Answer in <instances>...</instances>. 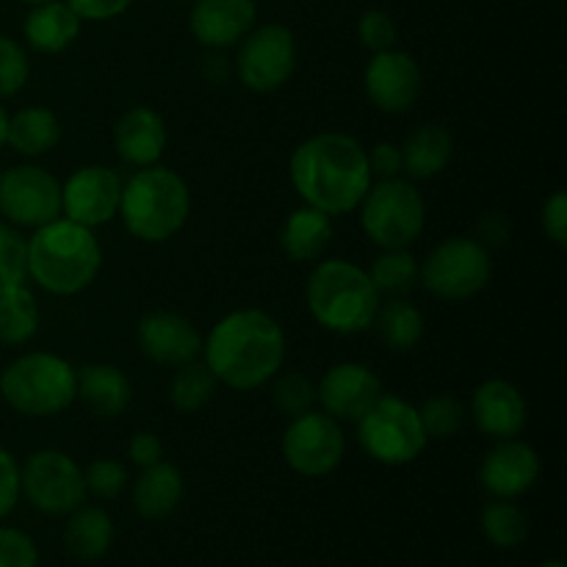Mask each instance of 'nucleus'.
<instances>
[{"label":"nucleus","instance_id":"nucleus-1","mask_svg":"<svg viewBox=\"0 0 567 567\" xmlns=\"http://www.w3.org/2000/svg\"><path fill=\"white\" fill-rule=\"evenodd\" d=\"M291 181L310 208L327 216L347 214L371 188L369 153L347 133H319L293 153Z\"/></svg>","mask_w":567,"mask_h":567},{"label":"nucleus","instance_id":"nucleus-2","mask_svg":"<svg viewBox=\"0 0 567 567\" xmlns=\"http://www.w3.org/2000/svg\"><path fill=\"white\" fill-rule=\"evenodd\" d=\"M286 336L264 310L225 316L205 343V363L214 377L236 391H252L280 371Z\"/></svg>","mask_w":567,"mask_h":567},{"label":"nucleus","instance_id":"nucleus-3","mask_svg":"<svg viewBox=\"0 0 567 567\" xmlns=\"http://www.w3.org/2000/svg\"><path fill=\"white\" fill-rule=\"evenodd\" d=\"M103 252L94 238L92 227H83L72 219H53L37 227L31 241L25 244L28 275L50 293L72 297L83 291L97 277Z\"/></svg>","mask_w":567,"mask_h":567},{"label":"nucleus","instance_id":"nucleus-4","mask_svg":"<svg viewBox=\"0 0 567 567\" xmlns=\"http://www.w3.org/2000/svg\"><path fill=\"white\" fill-rule=\"evenodd\" d=\"M192 194L177 172L164 166H144L122 186L120 214L127 230L150 244L175 236L188 219Z\"/></svg>","mask_w":567,"mask_h":567},{"label":"nucleus","instance_id":"nucleus-5","mask_svg":"<svg viewBox=\"0 0 567 567\" xmlns=\"http://www.w3.org/2000/svg\"><path fill=\"white\" fill-rule=\"evenodd\" d=\"M308 305L313 319L332 332L365 330L380 310V291L369 271L347 260H324L316 266L308 282Z\"/></svg>","mask_w":567,"mask_h":567},{"label":"nucleus","instance_id":"nucleus-6","mask_svg":"<svg viewBox=\"0 0 567 567\" xmlns=\"http://www.w3.org/2000/svg\"><path fill=\"white\" fill-rule=\"evenodd\" d=\"M0 393L22 415H55L78 399V377L59 354L33 352L0 377Z\"/></svg>","mask_w":567,"mask_h":567},{"label":"nucleus","instance_id":"nucleus-7","mask_svg":"<svg viewBox=\"0 0 567 567\" xmlns=\"http://www.w3.org/2000/svg\"><path fill=\"white\" fill-rule=\"evenodd\" d=\"M426 208L419 188L399 177L377 183L363 197V230L377 247L404 249L424 230Z\"/></svg>","mask_w":567,"mask_h":567},{"label":"nucleus","instance_id":"nucleus-8","mask_svg":"<svg viewBox=\"0 0 567 567\" xmlns=\"http://www.w3.org/2000/svg\"><path fill=\"white\" fill-rule=\"evenodd\" d=\"M360 443L385 465L413 463L426 446V432L413 404L399 396H380L374 408L358 421Z\"/></svg>","mask_w":567,"mask_h":567},{"label":"nucleus","instance_id":"nucleus-9","mask_svg":"<svg viewBox=\"0 0 567 567\" xmlns=\"http://www.w3.org/2000/svg\"><path fill=\"white\" fill-rule=\"evenodd\" d=\"M493 266L485 244L474 238H449L432 249L421 277L432 293L443 299H468L491 282Z\"/></svg>","mask_w":567,"mask_h":567},{"label":"nucleus","instance_id":"nucleus-10","mask_svg":"<svg viewBox=\"0 0 567 567\" xmlns=\"http://www.w3.org/2000/svg\"><path fill=\"white\" fill-rule=\"evenodd\" d=\"M20 493L48 515H70L86 498V480L75 460L64 452H37L20 471Z\"/></svg>","mask_w":567,"mask_h":567},{"label":"nucleus","instance_id":"nucleus-11","mask_svg":"<svg viewBox=\"0 0 567 567\" xmlns=\"http://www.w3.org/2000/svg\"><path fill=\"white\" fill-rule=\"evenodd\" d=\"M297 66V39L286 25H260L244 37L238 78L252 92H275Z\"/></svg>","mask_w":567,"mask_h":567},{"label":"nucleus","instance_id":"nucleus-12","mask_svg":"<svg viewBox=\"0 0 567 567\" xmlns=\"http://www.w3.org/2000/svg\"><path fill=\"white\" fill-rule=\"evenodd\" d=\"M343 430L338 419L324 413H302L282 435V457L297 474L324 476L343 460Z\"/></svg>","mask_w":567,"mask_h":567},{"label":"nucleus","instance_id":"nucleus-13","mask_svg":"<svg viewBox=\"0 0 567 567\" xmlns=\"http://www.w3.org/2000/svg\"><path fill=\"white\" fill-rule=\"evenodd\" d=\"M0 210L9 221L25 227H42L59 219V181L39 166H14L0 177Z\"/></svg>","mask_w":567,"mask_h":567},{"label":"nucleus","instance_id":"nucleus-14","mask_svg":"<svg viewBox=\"0 0 567 567\" xmlns=\"http://www.w3.org/2000/svg\"><path fill=\"white\" fill-rule=\"evenodd\" d=\"M120 199V175L105 166H83L61 186V210L66 219L83 227H97L114 219Z\"/></svg>","mask_w":567,"mask_h":567},{"label":"nucleus","instance_id":"nucleus-15","mask_svg":"<svg viewBox=\"0 0 567 567\" xmlns=\"http://www.w3.org/2000/svg\"><path fill=\"white\" fill-rule=\"evenodd\" d=\"M365 92L380 111H408L421 92V70L413 55L393 48L374 53L365 66Z\"/></svg>","mask_w":567,"mask_h":567},{"label":"nucleus","instance_id":"nucleus-16","mask_svg":"<svg viewBox=\"0 0 567 567\" xmlns=\"http://www.w3.org/2000/svg\"><path fill=\"white\" fill-rule=\"evenodd\" d=\"M382 396V385L371 369L360 363H341L324 374L319 385V399L327 415L341 421H360L377 399Z\"/></svg>","mask_w":567,"mask_h":567},{"label":"nucleus","instance_id":"nucleus-17","mask_svg":"<svg viewBox=\"0 0 567 567\" xmlns=\"http://www.w3.org/2000/svg\"><path fill=\"white\" fill-rule=\"evenodd\" d=\"M138 347L155 363L181 369V365L197 360V354L203 352V338L188 319L161 310V313H150L142 319Z\"/></svg>","mask_w":567,"mask_h":567},{"label":"nucleus","instance_id":"nucleus-18","mask_svg":"<svg viewBox=\"0 0 567 567\" xmlns=\"http://www.w3.org/2000/svg\"><path fill=\"white\" fill-rule=\"evenodd\" d=\"M255 20V0H197L192 9V33L205 48H230L252 31Z\"/></svg>","mask_w":567,"mask_h":567},{"label":"nucleus","instance_id":"nucleus-19","mask_svg":"<svg viewBox=\"0 0 567 567\" xmlns=\"http://www.w3.org/2000/svg\"><path fill=\"white\" fill-rule=\"evenodd\" d=\"M540 474V460L535 449L520 441H504L485 457L480 480L493 496L515 498L529 491Z\"/></svg>","mask_w":567,"mask_h":567},{"label":"nucleus","instance_id":"nucleus-20","mask_svg":"<svg viewBox=\"0 0 567 567\" xmlns=\"http://www.w3.org/2000/svg\"><path fill=\"white\" fill-rule=\"evenodd\" d=\"M474 421L485 435L509 441L526 424V402L515 385L504 380H491L476 388Z\"/></svg>","mask_w":567,"mask_h":567},{"label":"nucleus","instance_id":"nucleus-21","mask_svg":"<svg viewBox=\"0 0 567 567\" xmlns=\"http://www.w3.org/2000/svg\"><path fill=\"white\" fill-rule=\"evenodd\" d=\"M166 125L153 109L125 111L114 127V144L122 158L133 166H153L166 150Z\"/></svg>","mask_w":567,"mask_h":567},{"label":"nucleus","instance_id":"nucleus-22","mask_svg":"<svg viewBox=\"0 0 567 567\" xmlns=\"http://www.w3.org/2000/svg\"><path fill=\"white\" fill-rule=\"evenodd\" d=\"M78 377V396L100 419H116L131 404V382L116 365L89 363Z\"/></svg>","mask_w":567,"mask_h":567},{"label":"nucleus","instance_id":"nucleus-23","mask_svg":"<svg viewBox=\"0 0 567 567\" xmlns=\"http://www.w3.org/2000/svg\"><path fill=\"white\" fill-rule=\"evenodd\" d=\"M78 33H81V17L66 0L33 6L25 20V39L39 53H61L75 42Z\"/></svg>","mask_w":567,"mask_h":567},{"label":"nucleus","instance_id":"nucleus-24","mask_svg":"<svg viewBox=\"0 0 567 567\" xmlns=\"http://www.w3.org/2000/svg\"><path fill=\"white\" fill-rule=\"evenodd\" d=\"M183 498V476L175 465L155 463L142 471L133 491L136 513L147 520H161L175 513Z\"/></svg>","mask_w":567,"mask_h":567},{"label":"nucleus","instance_id":"nucleus-25","mask_svg":"<svg viewBox=\"0 0 567 567\" xmlns=\"http://www.w3.org/2000/svg\"><path fill=\"white\" fill-rule=\"evenodd\" d=\"M332 221L330 216L316 208H299L288 216L282 227V249L293 260H319L324 249L330 247Z\"/></svg>","mask_w":567,"mask_h":567},{"label":"nucleus","instance_id":"nucleus-26","mask_svg":"<svg viewBox=\"0 0 567 567\" xmlns=\"http://www.w3.org/2000/svg\"><path fill=\"white\" fill-rule=\"evenodd\" d=\"M59 116L50 109H39V105L17 111L9 120V133H6V144H11L20 155H44L59 144Z\"/></svg>","mask_w":567,"mask_h":567},{"label":"nucleus","instance_id":"nucleus-27","mask_svg":"<svg viewBox=\"0 0 567 567\" xmlns=\"http://www.w3.org/2000/svg\"><path fill=\"white\" fill-rule=\"evenodd\" d=\"M452 136L441 125H424L402 147V169L413 177H432L452 161Z\"/></svg>","mask_w":567,"mask_h":567},{"label":"nucleus","instance_id":"nucleus-28","mask_svg":"<svg viewBox=\"0 0 567 567\" xmlns=\"http://www.w3.org/2000/svg\"><path fill=\"white\" fill-rule=\"evenodd\" d=\"M111 540H114V524H111V518L103 509L78 507L72 513L64 532V543L72 557L94 563V559H100L109 551Z\"/></svg>","mask_w":567,"mask_h":567},{"label":"nucleus","instance_id":"nucleus-29","mask_svg":"<svg viewBox=\"0 0 567 567\" xmlns=\"http://www.w3.org/2000/svg\"><path fill=\"white\" fill-rule=\"evenodd\" d=\"M39 327V305L22 282L0 288V343H25Z\"/></svg>","mask_w":567,"mask_h":567},{"label":"nucleus","instance_id":"nucleus-30","mask_svg":"<svg viewBox=\"0 0 567 567\" xmlns=\"http://www.w3.org/2000/svg\"><path fill=\"white\" fill-rule=\"evenodd\" d=\"M374 321L380 324L382 341L396 352H408L419 343L424 332V316L408 299H391L388 305H380Z\"/></svg>","mask_w":567,"mask_h":567},{"label":"nucleus","instance_id":"nucleus-31","mask_svg":"<svg viewBox=\"0 0 567 567\" xmlns=\"http://www.w3.org/2000/svg\"><path fill=\"white\" fill-rule=\"evenodd\" d=\"M216 382L219 380H216L214 371L208 369V363H197V360H192V363L181 365L177 374L172 377L169 396L177 410L194 413V410L205 408V404L214 399Z\"/></svg>","mask_w":567,"mask_h":567},{"label":"nucleus","instance_id":"nucleus-32","mask_svg":"<svg viewBox=\"0 0 567 567\" xmlns=\"http://www.w3.org/2000/svg\"><path fill=\"white\" fill-rule=\"evenodd\" d=\"M482 529H485L487 540L498 548L520 546L526 540V535H529L526 515L515 504H509L507 498H502L496 504H487L485 513H482Z\"/></svg>","mask_w":567,"mask_h":567},{"label":"nucleus","instance_id":"nucleus-33","mask_svg":"<svg viewBox=\"0 0 567 567\" xmlns=\"http://www.w3.org/2000/svg\"><path fill=\"white\" fill-rule=\"evenodd\" d=\"M415 275H419V266H415V258L404 249H388L382 258H377V264L371 266V282L380 293H391V297H399V293H408L413 288Z\"/></svg>","mask_w":567,"mask_h":567},{"label":"nucleus","instance_id":"nucleus-34","mask_svg":"<svg viewBox=\"0 0 567 567\" xmlns=\"http://www.w3.org/2000/svg\"><path fill=\"white\" fill-rule=\"evenodd\" d=\"M421 424H424L426 437H452L454 432L463 424V408L454 396L443 393L426 402V408L421 410Z\"/></svg>","mask_w":567,"mask_h":567},{"label":"nucleus","instance_id":"nucleus-35","mask_svg":"<svg viewBox=\"0 0 567 567\" xmlns=\"http://www.w3.org/2000/svg\"><path fill=\"white\" fill-rule=\"evenodd\" d=\"M28 55L14 39L0 37V97H11L20 92L28 81Z\"/></svg>","mask_w":567,"mask_h":567},{"label":"nucleus","instance_id":"nucleus-36","mask_svg":"<svg viewBox=\"0 0 567 567\" xmlns=\"http://www.w3.org/2000/svg\"><path fill=\"white\" fill-rule=\"evenodd\" d=\"M25 241L11 227L0 225V288L25 280Z\"/></svg>","mask_w":567,"mask_h":567},{"label":"nucleus","instance_id":"nucleus-37","mask_svg":"<svg viewBox=\"0 0 567 567\" xmlns=\"http://www.w3.org/2000/svg\"><path fill=\"white\" fill-rule=\"evenodd\" d=\"M313 399H316V391H313V385H310L308 377L286 374L277 380V385H275L277 408L286 410V413L293 415V419L302 413H308L310 404H313Z\"/></svg>","mask_w":567,"mask_h":567},{"label":"nucleus","instance_id":"nucleus-38","mask_svg":"<svg viewBox=\"0 0 567 567\" xmlns=\"http://www.w3.org/2000/svg\"><path fill=\"white\" fill-rule=\"evenodd\" d=\"M86 480V491H92L100 498H116L127 482L125 465L116 460H94L89 471L83 474Z\"/></svg>","mask_w":567,"mask_h":567},{"label":"nucleus","instance_id":"nucleus-39","mask_svg":"<svg viewBox=\"0 0 567 567\" xmlns=\"http://www.w3.org/2000/svg\"><path fill=\"white\" fill-rule=\"evenodd\" d=\"M358 33L365 48L374 50V53H382V50H391L393 42H396V22L385 11L369 9L360 17Z\"/></svg>","mask_w":567,"mask_h":567},{"label":"nucleus","instance_id":"nucleus-40","mask_svg":"<svg viewBox=\"0 0 567 567\" xmlns=\"http://www.w3.org/2000/svg\"><path fill=\"white\" fill-rule=\"evenodd\" d=\"M0 567H39V551L20 529H0Z\"/></svg>","mask_w":567,"mask_h":567},{"label":"nucleus","instance_id":"nucleus-41","mask_svg":"<svg viewBox=\"0 0 567 567\" xmlns=\"http://www.w3.org/2000/svg\"><path fill=\"white\" fill-rule=\"evenodd\" d=\"M17 498H20V468H17L14 457L0 449V518L14 509Z\"/></svg>","mask_w":567,"mask_h":567},{"label":"nucleus","instance_id":"nucleus-42","mask_svg":"<svg viewBox=\"0 0 567 567\" xmlns=\"http://www.w3.org/2000/svg\"><path fill=\"white\" fill-rule=\"evenodd\" d=\"M543 227H546V236L554 244L565 247L567 244V194L557 192L543 208Z\"/></svg>","mask_w":567,"mask_h":567},{"label":"nucleus","instance_id":"nucleus-43","mask_svg":"<svg viewBox=\"0 0 567 567\" xmlns=\"http://www.w3.org/2000/svg\"><path fill=\"white\" fill-rule=\"evenodd\" d=\"M81 20H114L133 0H66Z\"/></svg>","mask_w":567,"mask_h":567},{"label":"nucleus","instance_id":"nucleus-44","mask_svg":"<svg viewBox=\"0 0 567 567\" xmlns=\"http://www.w3.org/2000/svg\"><path fill=\"white\" fill-rule=\"evenodd\" d=\"M371 175H380L382 181L388 177H396L402 172V150L393 147V144H377L369 155Z\"/></svg>","mask_w":567,"mask_h":567},{"label":"nucleus","instance_id":"nucleus-45","mask_svg":"<svg viewBox=\"0 0 567 567\" xmlns=\"http://www.w3.org/2000/svg\"><path fill=\"white\" fill-rule=\"evenodd\" d=\"M127 452H131L133 463L142 465V468L161 463V457H164V446H161V441L153 432H138V435H133Z\"/></svg>","mask_w":567,"mask_h":567},{"label":"nucleus","instance_id":"nucleus-46","mask_svg":"<svg viewBox=\"0 0 567 567\" xmlns=\"http://www.w3.org/2000/svg\"><path fill=\"white\" fill-rule=\"evenodd\" d=\"M480 236L491 244H504L509 238V221L504 214H487L480 225Z\"/></svg>","mask_w":567,"mask_h":567},{"label":"nucleus","instance_id":"nucleus-47","mask_svg":"<svg viewBox=\"0 0 567 567\" xmlns=\"http://www.w3.org/2000/svg\"><path fill=\"white\" fill-rule=\"evenodd\" d=\"M6 133H9V116H6V111L0 109V147L6 144Z\"/></svg>","mask_w":567,"mask_h":567},{"label":"nucleus","instance_id":"nucleus-48","mask_svg":"<svg viewBox=\"0 0 567 567\" xmlns=\"http://www.w3.org/2000/svg\"><path fill=\"white\" fill-rule=\"evenodd\" d=\"M22 3H31V6H42V3H50V0H22Z\"/></svg>","mask_w":567,"mask_h":567},{"label":"nucleus","instance_id":"nucleus-49","mask_svg":"<svg viewBox=\"0 0 567 567\" xmlns=\"http://www.w3.org/2000/svg\"><path fill=\"white\" fill-rule=\"evenodd\" d=\"M540 567H565V563H546V565H540Z\"/></svg>","mask_w":567,"mask_h":567}]
</instances>
